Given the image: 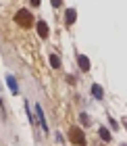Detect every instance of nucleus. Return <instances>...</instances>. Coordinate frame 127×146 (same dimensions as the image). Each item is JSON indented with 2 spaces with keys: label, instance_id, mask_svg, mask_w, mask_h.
<instances>
[{
  "label": "nucleus",
  "instance_id": "nucleus-1",
  "mask_svg": "<svg viewBox=\"0 0 127 146\" xmlns=\"http://www.w3.org/2000/svg\"><path fill=\"white\" fill-rule=\"evenodd\" d=\"M69 140L75 144V146H85V138H83V131L79 127H71L69 129Z\"/></svg>",
  "mask_w": 127,
  "mask_h": 146
},
{
  "label": "nucleus",
  "instance_id": "nucleus-2",
  "mask_svg": "<svg viewBox=\"0 0 127 146\" xmlns=\"http://www.w3.org/2000/svg\"><path fill=\"white\" fill-rule=\"evenodd\" d=\"M31 19H33V17H31L29 11H19L17 15H15V21L21 25V27H31V23H33Z\"/></svg>",
  "mask_w": 127,
  "mask_h": 146
},
{
  "label": "nucleus",
  "instance_id": "nucleus-3",
  "mask_svg": "<svg viewBox=\"0 0 127 146\" xmlns=\"http://www.w3.org/2000/svg\"><path fill=\"white\" fill-rule=\"evenodd\" d=\"M36 117H38L40 125H42V129L48 131V123H46V119H44V111H42V107H40V104H36Z\"/></svg>",
  "mask_w": 127,
  "mask_h": 146
},
{
  "label": "nucleus",
  "instance_id": "nucleus-4",
  "mask_svg": "<svg viewBox=\"0 0 127 146\" xmlns=\"http://www.w3.org/2000/svg\"><path fill=\"white\" fill-rule=\"evenodd\" d=\"M75 17H77V11L75 9H69L65 13V23L67 25H73V23H75Z\"/></svg>",
  "mask_w": 127,
  "mask_h": 146
},
{
  "label": "nucleus",
  "instance_id": "nucleus-5",
  "mask_svg": "<svg viewBox=\"0 0 127 146\" xmlns=\"http://www.w3.org/2000/svg\"><path fill=\"white\" fill-rule=\"evenodd\" d=\"M77 63H79V69H81V71H88V69H90V58H88V56L79 54V56H77Z\"/></svg>",
  "mask_w": 127,
  "mask_h": 146
},
{
  "label": "nucleus",
  "instance_id": "nucleus-6",
  "mask_svg": "<svg viewBox=\"0 0 127 146\" xmlns=\"http://www.w3.org/2000/svg\"><path fill=\"white\" fill-rule=\"evenodd\" d=\"M38 34L40 38H48V25H46V21H38Z\"/></svg>",
  "mask_w": 127,
  "mask_h": 146
},
{
  "label": "nucleus",
  "instance_id": "nucleus-7",
  "mask_svg": "<svg viewBox=\"0 0 127 146\" xmlns=\"http://www.w3.org/2000/svg\"><path fill=\"white\" fill-rule=\"evenodd\" d=\"M6 84H9V88L13 94H19V88H17V79L13 77V75H6Z\"/></svg>",
  "mask_w": 127,
  "mask_h": 146
},
{
  "label": "nucleus",
  "instance_id": "nucleus-8",
  "mask_svg": "<svg viewBox=\"0 0 127 146\" xmlns=\"http://www.w3.org/2000/svg\"><path fill=\"white\" fill-rule=\"evenodd\" d=\"M92 94H94V98H98V100H102V88H100V86H94V88H92Z\"/></svg>",
  "mask_w": 127,
  "mask_h": 146
},
{
  "label": "nucleus",
  "instance_id": "nucleus-9",
  "mask_svg": "<svg viewBox=\"0 0 127 146\" xmlns=\"http://www.w3.org/2000/svg\"><path fill=\"white\" fill-rule=\"evenodd\" d=\"M50 65H52L54 69H61V58H58L56 54H52V56H50Z\"/></svg>",
  "mask_w": 127,
  "mask_h": 146
},
{
  "label": "nucleus",
  "instance_id": "nucleus-10",
  "mask_svg": "<svg viewBox=\"0 0 127 146\" xmlns=\"http://www.w3.org/2000/svg\"><path fill=\"white\" fill-rule=\"evenodd\" d=\"M100 138L108 142V140H110V131H108V129H104V127H100Z\"/></svg>",
  "mask_w": 127,
  "mask_h": 146
},
{
  "label": "nucleus",
  "instance_id": "nucleus-11",
  "mask_svg": "<svg viewBox=\"0 0 127 146\" xmlns=\"http://www.w3.org/2000/svg\"><path fill=\"white\" fill-rule=\"evenodd\" d=\"M63 4V0H52V6H61Z\"/></svg>",
  "mask_w": 127,
  "mask_h": 146
},
{
  "label": "nucleus",
  "instance_id": "nucleus-12",
  "mask_svg": "<svg viewBox=\"0 0 127 146\" xmlns=\"http://www.w3.org/2000/svg\"><path fill=\"white\" fill-rule=\"evenodd\" d=\"M31 4L33 6H40V0H31Z\"/></svg>",
  "mask_w": 127,
  "mask_h": 146
},
{
  "label": "nucleus",
  "instance_id": "nucleus-13",
  "mask_svg": "<svg viewBox=\"0 0 127 146\" xmlns=\"http://www.w3.org/2000/svg\"><path fill=\"white\" fill-rule=\"evenodd\" d=\"M125 127H127V119H125Z\"/></svg>",
  "mask_w": 127,
  "mask_h": 146
},
{
  "label": "nucleus",
  "instance_id": "nucleus-14",
  "mask_svg": "<svg viewBox=\"0 0 127 146\" xmlns=\"http://www.w3.org/2000/svg\"><path fill=\"white\" fill-rule=\"evenodd\" d=\"M123 146H127V144H123Z\"/></svg>",
  "mask_w": 127,
  "mask_h": 146
}]
</instances>
